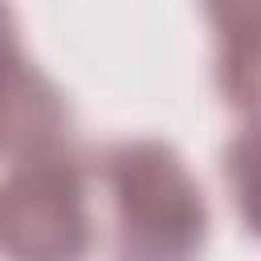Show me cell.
<instances>
[{
	"mask_svg": "<svg viewBox=\"0 0 261 261\" xmlns=\"http://www.w3.org/2000/svg\"><path fill=\"white\" fill-rule=\"evenodd\" d=\"M98 175L114 208V261H200L208 204L167 143H114L102 151Z\"/></svg>",
	"mask_w": 261,
	"mask_h": 261,
	"instance_id": "1",
	"label": "cell"
},
{
	"mask_svg": "<svg viewBox=\"0 0 261 261\" xmlns=\"http://www.w3.org/2000/svg\"><path fill=\"white\" fill-rule=\"evenodd\" d=\"M90 249L86 163L69 143L12 159L0 179V253L8 261H86Z\"/></svg>",
	"mask_w": 261,
	"mask_h": 261,
	"instance_id": "2",
	"label": "cell"
},
{
	"mask_svg": "<svg viewBox=\"0 0 261 261\" xmlns=\"http://www.w3.org/2000/svg\"><path fill=\"white\" fill-rule=\"evenodd\" d=\"M69 110L61 90L20 53L16 20L0 0V155L12 163L20 155L65 143Z\"/></svg>",
	"mask_w": 261,
	"mask_h": 261,
	"instance_id": "3",
	"label": "cell"
},
{
	"mask_svg": "<svg viewBox=\"0 0 261 261\" xmlns=\"http://www.w3.org/2000/svg\"><path fill=\"white\" fill-rule=\"evenodd\" d=\"M216 33V86L237 110H261V0H204Z\"/></svg>",
	"mask_w": 261,
	"mask_h": 261,
	"instance_id": "4",
	"label": "cell"
},
{
	"mask_svg": "<svg viewBox=\"0 0 261 261\" xmlns=\"http://www.w3.org/2000/svg\"><path fill=\"white\" fill-rule=\"evenodd\" d=\"M224 184L237 204L241 224L261 237V110L224 147Z\"/></svg>",
	"mask_w": 261,
	"mask_h": 261,
	"instance_id": "5",
	"label": "cell"
}]
</instances>
